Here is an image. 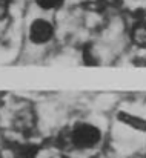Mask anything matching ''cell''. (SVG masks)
<instances>
[{"mask_svg": "<svg viewBox=\"0 0 146 158\" xmlns=\"http://www.w3.org/2000/svg\"><path fill=\"white\" fill-rule=\"evenodd\" d=\"M60 158H103L101 155H96V157H65V155H60Z\"/></svg>", "mask_w": 146, "mask_h": 158, "instance_id": "277c9868", "label": "cell"}, {"mask_svg": "<svg viewBox=\"0 0 146 158\" xmlns=\"http://www.w3.org/2000/svg\"><path fill=\"white\" fill-rule=\"evenodd\" d=\"M112 114L79 109L72 118L49 140L51 148L65 157L101 155L109 141Z\"/></svg>", "mask_w": 146, "mask_h": 158, "instance_id": "6da1fadb", "label": "cell"}, {"mask_svg": "<svg viewBox=\"0 0 146 158\" xmlns=\"http://www.w3.org/2000/svg\"><path fill=\"white\" fill-rule=\"evenodd\" d=\"M60 46L55 15L32 6L29 2L23 14L22 48L19 61L45 63Z\"/></svg>", "mask_w": 146, "mask_h": 158, "instance_id": "7a4b0ae2", "label": "cell"}, {"mask_svg": "<svg viewBox=\"0 0 146 158\" xmlns=\"http://www.w3.org/2000/svg\"><path fill=\"white\" fill-rule=\"evenodd\" d=\"M126 17V15H125ZM128 39L132 51H146V17L128 19Z\"/></svg>", "mask_w": 146, "mask_h": 158, "instance_id": "3957f363", "label": "cell"}]
</instances>
